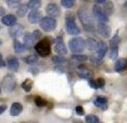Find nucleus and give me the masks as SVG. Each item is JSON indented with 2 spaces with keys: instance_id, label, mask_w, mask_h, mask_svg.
Wrapping results in <instances>:
<instances>
[{
  "instance_id": "f257e3e1",
  "label": "nucleus",
  "mask_w": 127,
  "mask_h": 123,
  "mask_svg": "<svg viewBox=\"0 0 127 123\" xmlns=\"http://www.w3.org/2000/svg\"><path fill=\"white\" fill-rule=\"evenodd\" d=\"M79 20L83 25L84 31L87 32H94V19L91 14H89V9L85 7H82L77 11Z\"/></svg>"
},
{
  "instance_id": "f03ea898",
  "label": "nucleus",
  "mask_w": 127,
  "mask_h": 123,
  "mask_svg": "<svg viewBox=\"0 0 127 123\" xmlns=\"http://www.w3.org/2000/svg\"><path fill=\"white\" fill-rule=\"evenodd\" d=\"M107 50H108V47H107L106 43L103 41H99L98 42V47L96 49L95 55L92 56L91 57V62L93 63L96 64V65H98L102 62L103 58L104 57Z\"/></svg>"
},
{
  "instance_id": "7ed1b4c3",
  "label": "nucleus",
  "mask_w": 127,
  "mask_h": 123,
  "mask_svg": "<svg viewBox=\"0 0 127 123\" xmlns=\"http://www.w3.org/2000/svg\"><path fill=\"white\" fill-rule=\"evenodd\" d=\"M35 49L40 57H48L51 51V41L47 38L40 40L35 46Z\"/></svg>"
},
{
  "instance_id": "20e7f679",
  "label": "nucleus",
  "mask_w": 127,
  "mask_h": 123,
  "mask_svg": "<svg viewBox=\"0 0 127 123\" xmlns=\"http://www.w3.org/2000/svg\"><path fill=\"white\" fill-rule=\"evenodd\" d=\"M68 46L72 53H80L86 48V41L82 37H74L69 41Z\"/></svg>"
},
{
  "instance_id": "39448f33",
  "label": "nucleus",
  "mask_w": 127,
  "mask_h": 123,
  "mask_svg": "<svg viewBox=\"0 0 127 123\" xmlns=\"http://www.w3.org/2000/svg\"><path fill=\"white\" fill-rule=\"evenodd\" d=\"M16 79L11 73H8L6 76L3 77V80L1 82V85L3 87V90L8 93L12 92L16 88Z\"/></svg>"
},
{
  "instance_id": "423d86ee",
  "label": "nucleus",
  "mask_w": 127,
  "mask_h": 123,
  "mask_svg": "<svg viewBox=\"0 0 127 123\" xmlns=\"http://www.w3.org/2000/svg\"><path fill=\"white\" fill-rule=\"evenodd\" d=\"M39 24H40V28L46 32H51L55 31L57 25V20L55 19V18H52L51 16L43 17Z\"/></svg>"
},
{
  "instance_id": "0eeeda50",
  "label": "nucleus",
  "mask_w": 127,
  "mask_h": 123,
  "mask_svg": "<svg viewBox=\"0 0 127 123\" xmlns=\"http://www.w3.org/2000/svg\"><path fill=\"white\" fill-rule=\"evenodd\" d=\"M66 31L69 35L75 36L80 33V29L77 27L76 22H75V18L72 14H68L66 16Z\"/></svg>"
},
{
  "instance_id": "6e6552de",
  "label": "nucleus",
  "mask_w": 127,
  "mask_h": 123,
  "mask_svg": "<svg viewBox=\"0 0 127 123\" xmlns=\"http://www.w3.org/2000/svg\"><path fill=\"white\" fill-rule=\"evenodd\" d=\"M93 15H94V19L97 20V22L108 23L109 21L108 15L105 14L104 9L99 5H98V4L94 5V8H93Z\"/></svg>"
},
{
  "instance_id": "1a4fd4ad",
  "label": "nucleus",
  "mask_w": 127,
  "mask_h": 123,
  "mask_svg": "<svg viewBox=\"0 0 127 123\" xmlns=\"http://www.w3.org/2000/svg\"><path fill=\"white\" fill-rule=\"evenodd\" d=\"M54 42H55L54 50L58 55L65 56L67 54V48H66V46L63 41L62 37L58 36V37H57L54 40Z\"/></svg>"
},
{
  "instance_id": "9d476101",
  "label": "nucleus",
  "mask_w": 127,
  "mask_h": 123,
  "mask_svg": "<svg viewBox=\"0 0 127 123\" xmlns=\"http://www.w3.org/2000/svg\"><path fill=\"white\" fill-rule=\"evenodd\" d=\"M24 31V26L20 24H15V25H12V26H9V29H8V34H9L10 37L15 39L18 38L19 36H20L22 35Z\"/></svg>"
},
{
  "instance_id": "9b49d317",
  "label": "nucleus",
  "mask_w": 127,
  "mask_h": 123,
  "mask_svg": "<svg viewBox=\"0 0 127 123\" xmlns=\"http://www.w3.org/2000/svg\"><path fill=\"white\" fill-rule=\"evenodd\" d=\"M97 29H98V33H99L100 35L103 36V37L109 38V36H110L111 30H110V27L107 25V23L98 22V25H97Z\"/></svg>"
},
{
  "instance_id": "f8f14e48",
  "label": "nucleus",
  "mask_w": 127,
  "mask_h": 123,
  "mask_svg": "<svg viewBox=\"0 0 127 123\" xmlns=\"http://www.w3.org/2000/svg\"><path fill=\"white\" fill-rule=\"evenodd\" d=\"M28 21L31 24H38L40 22V20L43 18L42 13L39 11L38 9L32 10L31 12L29 13L28 14Z\"/></svg>"
},
{
  "instance_id": "ddd939ff",
  "label": "nucleus",
  "mask_w": 127,
  "mask_h": 123,
  "mask_svg": "<svg viewBox=\"0 0 127 123\" xmlns=\"http://www.w3.org/2000/svg\"><path fill=\"white\" fill-rule=\"evenodd\" d=\"M46 13L48 14L49 16L52 17V18H57L61 14V10H60V8L58 7L57 4L56 3H49L48 5L46 6Z\"/></svg>"
},
{
  "instance_id": "4468645a",
  "label": "nucleus",
  "mask_w": 127,
  "mask_h": 123,
  "mask_svg": "<svg viewBox=\"0 0 127 123\" xmlns=\"http://www.w3.org/2000/svg\"><path fill=\"white\" fill-rule=\"evenodd\" d=\"M6 66L8 67V68L12 72H18L19 68V62L18 58L12 57L10 58H8L7 60V62H6Z\"/></svg>"
},
{
  "instance_id": "2eb2a0df",
  "label": "nucleus",
  "mask_w": 127,
  "mask_h": 123,
  "mask_svg": "<svg viewBox=\"0 0 127 123\" xmlns=\"http://www.w3.org/2000/svg\"><path fill=\"white\" fill-rule=\"evenodd\" d=\"M1 21L4 25L9 27V26H12V25H15L17 23V18L14 14H6V15L2 17Z\"/></svg>"
},
{
  "instance_id": "dca6fc26",
  "label": "nucleus",
  "mask_w": 127,
  "mask_h": 123,
  "mask_svg": "<svg viewBox=\"0 0 127 123\" xmlns=\"http://www.w3.org/2000/svg\"><path fill=\"white\" fill-rule=\"evenodd\" d=\"M23 105L19 102H14L10 107V116H18L22 113Z\"/></svg>"
},
{
  "instance_id": "f3484780",
  "label": "nucleus",
  "mask_w": 127,
  "mask_h": 123,
  "mask_svg": "<svg viewBox=\"0 0 127 123\" xmlns=\"http://www.w3.org/2000/svg\"><path fill=\"white\" fill-rule=\"evenodd\" d=\"M77 73L78 74V76L83 79H89L91 77V72L87 67L81 65L79 67H77Z\"/></svg>"
},
{
  "instance_id": "a211bd4d",
  "label": "nucleus",
  "mask_w": 127,
  "mask_h": 123,
  "mask_svg": "<svg viewBox=\"0 0 127 123\" xmlns=\"http://www.w3.org/2000/svg\"><path fill=\"white\" fill-rule=\"evenodd\" d=\"M107 100L106 97L104 96H98L94 100V105L96 107L100 108L102 110H106L107 109Z\"/></svg>"
},
{
  "instance_id": "6ab92c4d",
  "label": "nucleus",
  "mask_w": 127,
  "mask_h": 123,
  "mask_svg": "<svg viewBox=\"0 0 127 123\" xmlns=\"http://www.w3.org/2000/svg\"><path fill=\"white\" fill-rule=\"evenodd\" d=\"M115 70L116 72H122L124 70L127 69V59L126 58H120L116 62L115 65Z\"/></svg>"
},
{
  "instance_id": "aec40b11",
  "label": "nucleus",
  "mask_w": 127,
  "mask_h": 123,
  "mask_svg": "<svg viewBox=\"0 0 127 123\" xmlns=\"http://www.w3.org/2000/svg\"><path fill=\"white\" fill-rule=\"evenodd\" d=\"M35 41V39L34 38L32 33L27 32V33L25 34V36H24V44L27 46V48L33 46Z\"/></svg>"
},
{
  "instance_id": "412c9836",
  "label": "nucleus",
  "mask_w": 127,
  "mask_h": 123,
  "mask_svg": "<svg viewBox=\"0 0 127 123\" xmlns=\"http://www.w3.org/2000/svg\"><path fill=\"white\" fill-rule=\"evenodd\" d=\"M14 49L16 53H22L25 51H26L27 46L24 43H21L18 40H14Z\"/></svg>"
},
{
  "instance_id": "4be33fe9",
  "label": "nucleus",
  "mask_w": 127,
  "mask_h": 123,
  "mask_svg": "<svg viewBox=\"0 0 127 123\" xmlns=\"http://www.w3.org/2000/svg\"><path fill=\"white\" fill-rule=\"evenodd\" d=\"M28 9H29L28 4H25V3L20 4L19 7L18 8V9H17V11H16L17 16L19 17V18H23V17H25V15H26Z\"/></svg>"
},
{
  "instance_id": "5701e85b",
  "label": "nucleus",
  "mask_w": 127,
  "mask_h": 123,
  "mask_svg": "<svg viewBox=\"0 0 127 123\" xmlns=\"http://www.w3.org/2000/svg\"><path fill=\"white\" fill-rule=\"evenodd\" d=\"M98 42L94 38H89L86 41V47L89 51H95L98 47Z\"/></svg>"
},
{
  "instance_id": "b1692460",
  "label": "nucleus",
  "mask_w": 127,
  "mask_h": 123,
  "mask_svg": "<svg viewBox=\"0 0 127 123\" xmlns=\"http://www.w3.org/2000/svg\"><path fill=\"white\" fill-rule=\"evenodd\" d=\"M33 81L30 79H26L25 81L21 83V88L25 90V92H31V90L32 89L33 87Z\"/></svg>"
},
{
  "instance_id": "393cba45",
  "label": "nucleus",
  "mask_w": 127,
  "mask_h": 123,
  "mask_svg": "<svg viewBox=\"0 0 127 123\" xmlns=\"http://www.w3.org/2000/svg\"><path fill=\"white\" fill-rule=\"evenodd\" d=\"M28 7L31 10L38 9L41 7V0H30L28 3Z\"/></svg>"
},
{
  "instance_id": "a878e982",
  "label": "nucleus",
  "mask_w": 127,
  "mask_h": 123,
  "mask_svg": "<svg viewBox=\"0 0 127 123\" xmlns=\"http://www.w3.org/2000/svg\"><path fill=\"white\" fill-rule=\"evenodd\" d=\"M103 9L105 12V14L107 15H110L112 14V13L114 11V5L112 3L111 1H108L106 3H104V7H103Z\"/></svg>"
},
{
  "instance_id": "bb28decb",
  "label": "nucleus",
  "mask_w": 127,
  "mask_h": 123,
  "mask_svg": "<svg viewBox=\"0 0 127 123\" xmlns=\"http://www.w3.org/2000/svg\"><path fill=\"white\" fill-rule=\"evenodd\" d=\"M24 61L26 62L27 64H30V65H33V64L36 63L39 61V57L37 55H35V54H32V55H29L27 56L26 57H25Z\"/></svg>"
},
{
  "instance_id": "cd10ccee",
  "label": "nucleus",
  "mask_w": 127,
  "mask_h": 123,
  "mask_svg": "<svg viewBox=\"0 0 127 123\" xmlns=\"http://www.w3.org/2000/svg\"><path fill=\"white\" fill-rule=\"evenodd\" d=\"M51 61L56 65H62L63 62H66V59L63 57V56L58 55V56H54L51 58Z\"/></svg>"
},
{
  "instance_id": "c85d7f7f",
  "label": "nucleus",
  "mask_w": 127,
  "mask_h": 123,
  "mask_svg": "<svg viewBox=\"0 0 127 123\" xmlns=\"http://www.w3.org/2000/svg\"><path fill=\"white\" fill-rule=\"evenodd\" d=\"M120 43V37L118 35V32L113 36V38L110 40L109 45H110V48L111 47H115V46H119V44Z\"/></svg>"
},
{
  "instance_id": "c756f323",
  "label": "nucleus",
  "mask_w": 127,
  "mask_h": 123,
  "mask_svg": "<svg viewBox=\"0 0 127 123\" xmlns=\"http://www.w3.org/2000/svg\"><path fill=\"white\" fill-rule=\"evenodd\" d=\"M119 54V46L111 47L110 51H109V57L111 60H116Z\"/></svg>"
},
{
  "instance_id": "7c9ffc66",
  "label": "nucleus",
  "mask_w": 127,
  "mask_h": 123,
  "mask_svg": "<svg viewBox=\"0 0 127 123\" xmlns=\"http://www.w3.org/2000/svg\"><path fill=\"white\" fill-rule=\"evenodd\" d=\"M72 58L73 60H76L78 62H85L88 60V56L83 55V54H79V53H74L72 54Z\"/></svg>"
},
{
  "instance_id": "2f4dec72",
  "label": "nucleus",
  "mask_w": 127,
  "mask_h": 123,
  "mask_svg": "<svg viewBox=\"0 0 127 123\" xmlns=\"http://www.w3.org/2000/svg\"><path fill=\"white\" fill-rule=\"evenodd\" d=\"M7 5L9 8H16L20 5V0H7Z\"/></svg>"
},
{
  "instance_id": "473e14b6",
  "label": "nucleus",
  "mask_w": 127,
  "mask_h": 123,
  "mask_svg": "<svg viewBox=\"0 0 127 123\" xmlns=\"http://www.w3.org/2000/svg\"><path fill=\"white\" fill-rule=\"evenodd\" d=\"M35 103L39 107H43V106H46L47 105V101L46 100H44L42 97H40V96H37L35 98Z\"/></svg>"
},
{
  "instance_id": "72a5a7b5",
  "label": "nucleus",
  "mask_w": 127,
  "mask_h": 123,
  "mask_svg": "<svg viewBox=\"0 0 127 123\" xmlns=\"http://www.w3.org/2000/svg\"><path fill=\"white\" fill-rule=\"evenodd\" d=\"M61 4L62 7L70 8L75 5V0H61Z\"/></svg>"
},
{
  "instance_id": "f704fd0d",
  "label": "nucleus",
  "mask_w": 127,
  "mask_h": 123,
  "mask_svg": "<svg viewBox=\"0 0 127 123\" xmlns=\"http://www.w3.org/2000/svg\"><path fill=\"white\" fill-rule=\"evenodd\" d=\"M85 121L88 123H98L99 122V118L95 115H89L86 116Z\"/></svg>"
},
{
  "instance_id": "c9c22d12",
  "label": "nucleus",
  "mask_w": 127,
  "mask_h": 123,
  "mask_svg": "<svg viewBox=\"0 0 127 123\" xmlns=\"http://www.w3.org/2000/svg\"><path fill=\"white\" fill-rule=\"evenodd\" d=\"M96 83H97V85H98V88H103L105 84V81L104 79L102 78H98V79L96 80Z\"/></svg>"
},
{
  "instance_id": "e433bc0d",
  "label": "nucleus",
  "mask_w": 127,
  "mask_h": 123,
  "mask_svg": "<svg viewBox=\"0 0 127 123\" xmlns=\"http://www.w3.org/2000/svg\"><path fill=\"white\" fill-rule=\"evenodd\" d=\"M76 113H77V115H78V116L84 115V110H83V108L82 107L81 105H78V106L76 107Z\"/></svg>"
},
{
  "instance_id": "4c0bfd02",
  "label": "nucleus",
  "mask_w": 127,
  "mask_h": 123,
  "mask_svg": "<svg viewBox=\"0 0 127 123\" xmlns=\"http://www.w3.org/2000/svg\"><path fill=\"white\" fill-rule=\"evenodd\" d=\"M32 35H33L34 38L36 40H38V39H40V37L41 36V33H40V31H39V30H35V31H34L32 32Z\"/></svg>"
},
{
  "instance_id": "58836bf2",
  "label": "nucleus",
  "mask_w": 127,
  "mask_h": 123,
  "mask_svg": "<svg viewBox=\"0 0 127 123\" xmlns=\"http://www.w3.org/2000/svg\"><path fill=\"white\" fill-rule=\"evenodd\" d=\"M89 85L91 86L92 88H98V85H97L96 80H94V79H89Z\"/></svg>"
},
{
  "instance_id": "ea45409f",
  "label": "nucleus",
  "mask_w": 127,
  "mask_h": 123,
  "mask_svg": "<svg viewBox=\"0 0 127 123\" xmlns=\"http://www.w3.org/2000/svg\"><path fill=\"white\" fill-rule=\"evenodd\" d=\"M8 106L6 105H0V115H2V114L3 113L4 111L7 110Z\"/></svg>"
},
{
  "instance_id": "a19ab883",
  "label": "nucleus",
  "mask_w": 127,
  "mask_h": 123,
  "mask_svg": "<svg viewBox=\"0 0 127 123\" xmlns=\"http://www.w3.org/2000/svg\"><path fill=\"white\" fill-rule=\"evenodd\" d=\"M5 8L3 7H2V6H0V17H3L5 15Z\"/></svg>"
},
{
  "instance_id": "79ce46f5",
  "label": "nucleus",
  "mask_w": 127,
  "mask_h": 123,
  "mask_svg": "<svg viewBox=\"0 0 127 123\" xmlns=\"http://www.w3.org/2000/svg\"><path fill=\"white\" fill-rule=\"evenodd\" d=\"M6 66V62L3 59H0V68H3Z\"/></svg>"
},
{
  "instance_id": "37998d69",
  "label": "nucleus",
  "mask_w": 127,
  "mask_h": 123,
  "mask_svg": "<svg viewBox=\"0 0 127 123\" xmlns=\"http://www.w3.org/2000/svg\"><path fill=\"white\" fill-rule=\"evenodd\" d=\"M105 1H106V0H94V2L97 3H104Z\"/></svg>"
},
{
  "instance_id": "c03bdc74",
  "label": "nucleus",
  "mask_w": 127,
  "mask_h": 123,
  "mask_svg": "<svg viewBox=\"0 0 127 123\" xmlns=\"http://www.w3.org/2000/svg\"><path fill=\"white\" fill-rule=\"evenodd\" d=\"M0 59H3V55L1 53H0Z\"/></svg>"
},
{
  "instance_id": "a18cd8bd",
  "label": "nucleus",
  "mask_w": 127,
  "mask_h": 123,
  "mask_svg": "<svg viewBox=\"0 0 127 123\" xmlns=\"http://www.w3.org/2000/svg\"><path fill=\"white\" fill-rule=\"evenodd\" d=\"M2 44H3V41H2V40L0 39V46H2Z\"/></svg>"
},
{
  "instance_id": "49530a36",
  "label": "nucleus",
  "mask_w": 127,
  "mask_h": 123,
  "mask_svg": "<svg viewBox=\"0 0 127 123\" xmlns=\"http://www.w3.org/2000/svg\"><path fill=\"white\" fill-rule=\"evenodd\" d=\"M125 7H126V8H127V2H126V3H125Z\"/></svg>"
},
{
  "instance_id": "de8ad7c7",
  "label": "nucleus",
  "mask_w": 127,
  "mask_h": 123,
  "mask_svg": "<svg viewBox=\"0 0 127 123\" xmlns=\"http://www.w3.org/2000/svg\"><path fill=\"white\" fill-rule=\"evenodd\" d=\"M0 93H1V88H0Z\"/></svg>"
}]
</instances>
